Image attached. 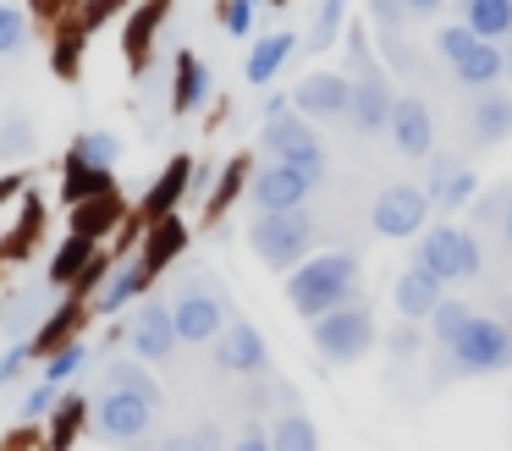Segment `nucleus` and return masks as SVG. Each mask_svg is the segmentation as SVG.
<instances>
[{"instance_id":"f257e3e1","label":"nucleus","mask_w":512,"mask_h":451,"mask_svg":"<svg viewBox=\"0 0 512 451\" xmlns=\"http://www.w3.org/2000/svg\"><path fill=\"white\" fill-rule=\"evenodd\" d=\"M287 297L303 319H320L342 303H358V253L331 248V253L303 259L298 270L287 275Z\"/></svg>"},{"instance_id":"f03ea898","label":"nucleus","mask_w":512,"mask_h":451,"mask_svg":"<svg viewBox=\"0 0 512 451\" xmlns=\"http://www.w3.org/2000/svg\"><path fill=\"white\" fill-rule=\"evenodd\" d=\"M501 369H512V325H501L490 314H474L463 325V336L446 347V363L435 380H452V374H501Z\"/></svg>"},{"instance_id":"7ed1b4c3","label":"nucleus","mask_w":512,"mask_h":451,"mask_svg":"<svg viewBox=\"0 0 512 451\" xmlns=\"http://www.w3.org/2000/svg\"><path fill=\"white\" fill-rule=\"evenodd\" d=\"M248 242L270 270H298L303 253L314 248V220L303 209H259L254 226H248Z\"/></svg>"},{"instance_id":"20e7f679","label":"nucleus","mask_w":512,"mask_h":451,"mask_svg":"<svg viewBox=\"0 0 512 451\" xmlns=\"http://www.w3.org/2000/svg\"><path fill=\"white\" fill-rule=\"evenodd\" d=\"M353 66H358V77H353V105H347V121H353V132H364V138H369V132H386L391 127V105H397L386 66L369 61L364 39H353Z\"/></svg>"},{"instance_id":"39448f33","label":"nucleus","mask_w":512,"mask_h":451,"mask_svg":"<svg viewBox=\"0 0 512 451\" xmlns=\"http://www.w3.org/2000/svg\"><path fill=\"white\" fill-rule=\"evenodd\" d=\"M314 347H320L325 363H358L369 347H375V319H369L364 303H342L331 314L314 319Z\"/></svg>"},{"instance_id":"423d86ee","label":"nucleus","mask_w":512,"mask_h":451,"mask_svg":"<svg viewBox=\"0 0 512 451\" xmlns=\"http://www.w3.org/2000/svg\"><path fill=\"white\" fill-rule=\"evenodd\" d=\"M419 264L441 286L474 281V275H479V242H474V231H463V226H430L419 237Z\"/></svg>"},{"instance_id":"0eeeda50","label":"nucleus","mask_w":512,"mask_h":451,"mask_svg":"<svg viewBox=\"0 0 512 451\" xmlns=\"http://www.w3.org/2000/svg\"><path fill=\"white\" fill-rule=\"evenodd\" d=\"M265 154L270 160H287V165H298L303 176H314V182H325V149H320V138H314V127H309V116H298V110H287V116H270L265 121Z\"/></svg>"},{"instance_id":"6e6552de","label":"nucleus","mask_w":512,"mask_h":451,"mask_svg":"<svg viewBox=\"0 0 512 451\" xmlns=\"http://www.w3.org/2000/svg\"><path fill=\"white\" fill-rule=\"evenodd\" d=\"M94 424H100V440L133 446V440H144L149 424H155V402H144V396H133V391H116V385H105V396L94 402Z\"/></svg>"},{"instance_id":"1a4fd4ad","label":"nucleus","mask_w":512,"mask_h":451,"mask_svg":"<svg viewBox=\"0 0 512 451\" xmlns=\"http://www.w3.org/2000/svg\"><path fill=\"white\" fill-rule=\"evenodd\" d=\"M171 319H177V341H215L226 330V297L210 292V286H199V281H188L177 292Z\"/></svg>"},{"instance_id":"9d476101","label":"nucleus","mask_w":512,"mask_h":451,"mask_svg":"<svg viewBox=\"0 0 512 451\" xmlns=\"http://www.w3.org/2000/svg\"><path fill=\"white\" fill-rule=\"evenodd\" d=\"M430 193L424 187H386V193L375 198V231L380 237H419V226L430 220Z\"/></svg>"},{"instance_id":"9b49d317","label":"nucleus","mask_w":512,"mask_h":451,"mask_svg":"<svg viewBox=\"0 0 512 451\" xmlns=\"http://www.w3.org/2000/svg\"><path fill=\"white\" fill-rule=\"evenodd\" d=\"M347 105H353V77H342V72H309L292 88V110H298V116H314V121L347 116Z\"/></svg>"},{"instance_id":"f8f14e48","label":"nucleus","mask_w":512,"mask_h":451,"mask_svg":"<svg viewBox=\"0 0 512 451\" xmlns=\"http://www.w3.org/2000/svg\"><path fill=\"white\" fill-rule=\"evenodd\" d=\"M314 176H303L298 165L287 160H270L265 171H254V182H248V193H254L259 209H303V198L314 193Z\"/></svg>"},{"instance_id":"ddd939ff","label":"nucleus","mask_w":512,"mask_h":451,"mask_svg":"<svg viewBox=\"0 0 512 451\" xmlns=\"http://www.w3.org/2000/svg\"><path fill=\"white\" fill-rule=\"evenodd\" d=\"M386 132L408 160H430L435 154V116H430V105H424L419 94H402L397 105H391V127Z\"/></svg>"},{"instance_id":"4468645a","label":"nucleus","mask_w":512,"mask_h":451,"mask_svg":"<svg viewBox=\"0 0 512 451\" xmlns=\"http://www.w3.org/2000/svg\"><path fill=\"white\" fill-rule=\"evenodd\" d=\"M127 341H133V352L149 358V363L171 358V352H177V319H171V308L166 303H144L133 314V325H127Z\"/></svg>"},{"instance_id":"2eb2a0df","label":"nucleus","mask_w":512,"mask_h":451,"mask_svg":"<svg viewBox=\"0 0 512 451\" xmlns=\"http://www.w3.org/2000/svg\"><path fill=\"white\" fill-rule=\"evenodd\" d=\"M215 363L232 374H265L270 369V352H265V336H259L254 325H226L221 336H215Z\"/></svg>"},{"instance_id":"dca6fc26","label":"nucleus","mask_w":512,"mask_h":451,"mask_svg":"<svg viewBox=\"0 0 512 451\" xmlns=\"http://www.w3.org/2000/svg\"><path fill=\"white\" fill-rule=\"evenodd\" d=\"M452 77H457L463 88H479V94H485V88H496V83H501V44H496V39H474V44H468V50L452 61Z\"/></svg>"},{"instance_id":"f3484780","label":"nucleus","mask_w":512,"mask_h":451,"mask_svg":"<svg viewBox=\"0 0 512 451\" xmlns=\"http://www.w3.org/2000/svg\"><path fill=\"white\" fill-rule=\"evenodd\" d=\"M441 297H446L441 281H435L424 264H413V270L397 275V314H402V319H430Z\"/></svg>"},{"instance_id":"a211bd4d","label":"nucleus","mask_w":512,"mask_h":451,"mask_svg":"<svg viewBox=\"0 0 512 451\" xmlns=\"http://www.w3.org/2000/svg\"><path fill=\"white\" fill-rule=\"evenodd\" d=\"M501 138H512V94L507 88H485L479 94V105H474V143H501Z\"/></svg>"},{"instance_id":"6ab92c4d","label":"nucleus","mask_w":512,"mask_h":451,"mask_svg":"<svg viewBox=\"0 0 512 451\" xmlns=\"http://www.w3.org/2000/svg\"><path fill=\"white\" fill-rule=\"evenodd\" d=\"M292 50H298V39H292V33H265V39H259L254 50H248V66H243L248 83H254V88L276 83V72L292 61Z\"/></svg>"},{"instance_id":"aec40b11","label":"nucleus","mask_w":512,"mask_h":451,"mask_svg":"<svg viewBox=\"0 0 512 451\" xmlns=\"http://www.w3.org/2000/svg\"><path fill=\"white\" fill-rule=\"evenodd\" d=\"M94 259H100V253H94V237H78V231H72V237L61 242V253H56V264H50L45 281L50 286H78V275H89Z\"/></svg>"},{"instance_id":"412c9836","label":"nucleus","mask_w":512,"mask_h":451,"mask_svg":"<svg viewBox=\"0 0 512 451\" xmlns=\"http://www.w3.org/2000/svg\"><path fill=\"white\" fill-rule=\"evenodd\" d=\"M188 182H193V165H188V160H171L166 171H160V182L149 187V198H144V215H149V220H166L171 209H177V198L188 193Z\"/></svg>"},{"instance_id":"4be33fe9","label":"nucleus","mask_w":512,"mask_h":451,"mask_svg":"<svg viewBox=\"0 0 512 451\" xmlns=\"http://www.w3.org/2000/svg\"><path fill=\"white\" fill-rule=\"evenodd\" d=\"M188 248V231H182V220H155V231H149V242H144V253H138V264H144L149 275L155 270H166L171 259H177V253Z\"/></svg>"},{"instance_id":"5701e85b","label":"nucleus","mask_w":512,"mask_h":451,"mask_svg":"<svg viewBox=\"0 0 512 451\" xmlns=\"http://www.w3.org/2000/svg\"><path fill=\"white\" fill-rule=\"evenodd\" d=\"M479 39H512V0H457Z\"/></svg>"},{"instance_id":"b1692460","label":"nucleus","mask_w":512,"mask_h":451,"mask_svg":"<svg viewBox=\"0 0 512 451\" xmlns=\"http://www.w3.org/2000/svg\"><path fill=\"white\" fill-rule=\"evenodd\" d=\"M204 94H210V66H204L199 55H182V61H177V94H171V110H177V116H188V110L204 105Z\"/></svg>"},{"instance_id":"393cba45","label":"nucleus","mask_w":512,"mask_h":451,"mask_svg":"<svg viewBox=\"0 0 512 451\" xmlns=\"http://www.w3.org/2000/svg\"><path fill=\"white\" fill-rule=\"evenodd\" d=\"M270 451H320V429L292 407V413H281L270 424Z\"/></svg>"},{"instance_id":"a878e982","label":"nucleus","mask_w":512,"mask_h":451,"mask_svg":"<svg viewBox=\"0 0 512 451\" xmlns=\"http://www.w3.org/2000/svg\"><path fill=\"white\" fill-rule=\"evenodd\" d=\"M105 385H116V391H133V396H144V402L160 407L155 374H149L144 363H133V358H111V363H105Z\"/></svg>"},{"instance_id":"bb28decb","label":"nucleus","mask_w":512,"mask_h":451,"mask_svg":"<svg viewBox=\"0 0 512 451\" xmlns=\"http://www.w3.org/2000/svg\"><path fill=\"white\" fill-rule=\"evenodd\" d=\"M468 319H474V308L463 303V297H441V303H435V314H430V336H435V347H452L457 336H463V325Z\"/></svg>"},{"instance_id":"cd10ccee","label":"nucleus","mask_w":512,"mask_h":451,"mask_svg":"<svg viewBox=\"0 0 512 451\" xmlns=\"http://www.w3.org/2000/svg\"><path fill=\"white\" fill-rule=\"evenodd\" d=\"M144 281H149L144 264H122V270L111 275V286L100 292V303H94V308H100V314H116V308H127L138 292H144Z\"/></svg>"},{"instance_id":"c85d7f7f","label":"nucleus","mask_w":512,"mask_h":451,"mask_svg":"<svg viewBox=\"0 0 512 451\" xmlns=\"http://www.w3.org/2000/svg\"><path fill=\"white\" fill-rule=\"evenodd\" d=\"M39 314H45V286H28V292L12 297V308H0V330L6 336H23Z\"/></svg>"},{"instance_id":"c756f323","label":"nucleus","mask_w":512,"mask_h":451,"mask_svg":"<svg viewBox=\"0 0 512 451\" xmlns=\"http://www.w3.org/2000/svg\"><path fill=\"white\" fill-rule=\"evenodd\" d=\"M100 193H111V171L72 160L67 165V204H83V198H100Z\"/></svg>"},{"instance_id":"7c9ffc66","label":"nucleus","mask_w":512,"mask_h":451,"mask_svg":"<svg viewBox=\"0 0 512 451\" xmlns=\"http://www.w3.org/2000/svg\"><path fill=\"white\" fill-rule=\"evenodd\" d=\"M105 226H116V198H111V193L83 198L78 215H72V231H78V237H100Z\"/></svg>"},{"instance_id":"2f4dec72","label":"nucleus","mask_w":512,"mask_h":451,"mask_svg":"<svg viewBox=\"0 0 512 451\" xmlns=\"http://www.w3.org/2000/svg\"><path fill=\"white\" fill-rule=\"evenodd\" d=\"M83 413H89V396H67V402H56V424H50V451H67L72 435H78Z\"/></svg>"},{"instance_id":"473e14b6","label":"nucleus","mask_w":512,"mask_h":451,"mask_svg":"<svg viewBox=\"0 0 512 451\" xmlns=\"http://www.w3.org/2000/svg\"><path fill=\"white\" fill-rule=\"evenodd\" d=\"M72 160H83V165H105V171H111V165L122 160V143H116L111 132H83V138L72 143Z\"/></svg>"},{"instance_id":"72a5a7b5","label":"nucleus","mask_w":512,"mask_h":451,"mask_svg":"<svg viewBox=\"0 0 512 451\" xmlns=\"http://www.w3.org/2000/svg\"><path fill=\"white\" fill-rule=\"evenodd\" d=\"M474 187H479V182H474V171H463V165H457V171L446 176L441 187H435V198H430V204L441 209V215H457V209H463L468 198H474Z\"/></svg>"},{"instance_id":"f704fd0d","label":"nucleus","mask_w":512,"mask_h":451,"mask_svg":"<svg viewBox=\"0 0 512 451\" xmlns=\"http://www.w3.org/2000/svg\"><path fill=\"white\" fill-rule=\"evenodd\" d=\"M342 17H347V0H320V11H314V28H309V50H325V44L342 33Z\"/></svg>"},{"instance_id":"c9c22d12","label":"nucleus","mask_w":512,"mask_h":451,"mask_svg":"<svg viewBox=\"0 0 512 451\" xmlns=\"http://www.w3.org/2000/svg\"><path fill=\"white\" fill-rule=\"evenodd\" d=\"M23 44H28V17L0 0V55H17Z\"/></svg>"},{"instance_id":"e433bc0d","label":"nucleus","mask_w":512,"mask_h":451,"mask_svg":"<svg viewBox=\"0 0 512 451\" xmlns=\"http://www.w3.org/2000/svg\"><path fill=\"white\" fill-rule=\"evenodd\" d=\"M83 358H89V347H83V341H67V347H56V352H50V363H45V380L61 385L67 374H78Z\"/></svg>"},{"instance_id":"4c0bfd02","label":"nucleus","mask_w":512,"mask_h":451,"mask_svg":"<svg viewBox=\"0 0 512 451\" xmlns=\"http://www.w3.org/2000/svg\"><path fill=\"white\" fill-rule=\"evenodd\" d=\"M474 39H479V33L468 28V22H452V28H441V33H435V50H441L446 61H457V55H463Z\"/></svg>"},{"instance_id":"58836bf2","label":"nucleus","mask_w":512,"mask_h":451,"mask_svg":"<svg viewBox=\"0 0 512 451\" xmlns=\"http://www.w3.org/2000/svg\"><path fill=\"white\" fill-rule=\"evenodd\" d=\"M155 22H160V6H149L144 17H138L133 28H127V55H133V61H144V50H149V33H155Z\"/></svg>"},{"instance_id":"ea45409f","label":"nucleus","mask_w":512,"mask_h":451,"mask_svg":"<svg viewBox=\"0 0 512 451\" xmlns=\"http://www.w3.org/2000/svg\"><path fill=\"white\" fill-rule=\"evenodd\" d=\"M56 402H61V385H34V391L23 396V418H45V413H56Z\"/></svg>"},{"instance_id":"a19ab883","label":"nucleus","mask_w":512,"mask_h":451,"mask_svg":"<svg viewBox=\"0 0 512 451\" xmlns=\"http://www.w3.org/2000/svg\"><path fill=\"white\" fill-rule=\"evenodd\" d=\"M419 347H424V330H419V319H402V325L391 330V358H413Z\"/></svg>"},{"instance_id":"79ce46f5","label":"nucleus","mask_w":512,"mask_h":451,"mask_svg":"<svg viewBox=\"0 0 512 451\" xmlns=\"http://www.w3.org/2000/svg\"><path fill=\"white\" fill-rule=\"evenodd\" d=\"M254 6H259V0H226V11H221L226 33H237V39H243V33L254 28Z\"/></svg>"},{"instance_id":"37998d69","label":"nucleus","mask_w":512,"mask_h":451,"mask_svg":"<svg viewBox=\"0 0 512 451\" xmlns=\"http://www.w3.org/2000/svg\"><path fill=\"white\" fill-rule=\"evenodd\" d=\"M243 171H248V165H243V160H232V165H226V176H221V187H215V198H210V215H221V209H226V204H232V193H237V187H243Z\"/></svg>"},{"instance_id":"c03bdc74","label":"nucleus","mask_w":512,"mask_h":451,"mask_svg":"<svg viewBox=\"0 0 512 451\" xmlns=\"http://www.w3.org/2000/svg\"><path fill=\"white\" fill-rule=\"evenodd\" d=\"M375 22L386 33H397L402 22H408V6H402V0H375Z\"/></svg>"},{"instance_id":"a18cd8bd","label":"nucleus","mask_w":512,"mask_h":451,"mask_svg":"<svg viewBox=\"0 0 512 451\" xmlns=\"http://www.w3.org/2000/svg\"><path fill=\"white\" fill-rule=\"evenodd\" d=\"M232 451H270V429H259V424H248V429H237V440H232Z\"/></svg>"},{"instance_id":"49530a36","label":"nucleus","mask_w":512,"mask_h":451,"mask_svg":"<svg viewBox=\"0 0 512 451\" xmlns=\"http://www.w3.org/2000/svg\"><path fill=\"white\" fill-rule=\"evenodd\" d=\"M28 143H34V132H28V121H12V127H6V138H0V154H23Z\"/></svg>"},{"instance_id":"de8ad7c7","label":"nucleus","mask_w":512,"mask_h":451,"mask_svg":"<svg viewBox=\"0 0 512 451\" xmlns=\"http://www.w3.org/2000/svg\"><path fill=\"white\" fill-rule=\"evenodd\" d=\"M28 358H34V347H12V352H6V358H0V380H12V374L23 369Z\"/></svg>"},{"instance_id":"09e8293b","label":"nucleus","mask_w":512,"mask_h":451,"mask_svg":"<svg viewBox=\"0 0 512 451\" xmlns=\"http://www.w3.org/2000/svg\"><path fill=\"white\" fill-rule=\"evenodd\" d=\"M193 451H221V429L199 424V429H193Z\"/></svg>"},{"instance_id":"8fccbe9b","label":"nucleus","mask_w":512,"mask_h":451,"mask_svg":"<svg viewBox=\"0 0 512 451\" xmlns=\"http://www.w3.org/2000/svg\"><path fill=\"white\" fill-rule=\"evenodd\" d=\"M402 6H408V17H435L446 0H402Z\"/></svg>"},{"instance_id":"3c124183","label":"nucleus","mask_w":512,"mask_h":451,"mask_svg":"<svg viewBox=\"0 0 512 451\" xmlns=\"http://www.w3.org/2000/svg\"><path fill=\"white\" fill-rule=\"evenodd\" d=\"M160 451H193V435H171V440H166V446H160Z\"/></svg>"},{"instance_id":"603ef678","label":"nucleus","mask_w":512,"mask_h":451,"mask_svg":"<svg viewBox=\"0 0 512 451\" xmlns=\"http://www.w3.org/2000/svg\"><path fill=\"white\" fill-rule=\"evenodd\" d=\"M501 72H507V83H512V39L501 44Z\"/></svg>"},{"instance_id":"864d4df0","label":"nucleus","mask_w":512,"mask_h":451,"mask_svg":"<svg viewBox=\"0 0 512 451\" xmlns=\"http://www.w3.org/2000/svg\"><path fill=\"white\" fill-rule=\"evenodd\" d=\"M17 187H23V176H0V198H6V193H17Z\"/></svg>"},{"instance_id":"5fc2aeb1","label":"nucleus","mask_w":512,"mask_h":451,"mask_svg":"<svg viewBox=\"0 0 512 451\" xmlns=\"http://www.w3.org/2000/svg\"><path fill=\"white\" fill-rule=\"evenodd\" d=\"M501 220H507V242H512V187H507V215Z\"/></svg>"}]
</instances>
